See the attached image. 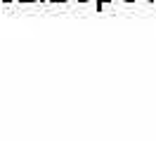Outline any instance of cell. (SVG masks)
<instances>
[{
  "label": "cell",
  "mask_w": 156,
  "mask_h": 141,
  "mask_svg": "<svg viewBox=\"0 0 156 141\" xmlns=\"http://www.w3.org/2000/svg\"><path fill=\"white\" fill-rule=\"evenodd\" d=\"M5 2H10V0H5Z\"/></svg>",
  "instance_id": "1"
}]
</instances>
